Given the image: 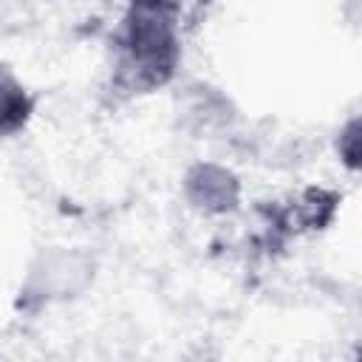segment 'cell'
Instances as JSON below:
<instances>
[{
  "mask_svg": "<svg viewBox=\"0 0 362 362\" xmlns=\"http://www.w3.org/2000/svg\"><path fill=\"white\" fill-rule=\"evenodd\" d=\"M178 62V3L127 0L116 40V85L127 93L161 88Z\"/></svg>",
  "mask_w": 362,
  "mask_h": 362,
  "instance_id": "1",
  "label": "cell"
},
{
  "mask_svg": "<svg viewBox=\"0 0 362 362\" xmlns=\"http://www.w3.org/2000/svg\"><path fill=\"white\" fill-rule=\"evenodd\" d=\"M187 195L204 212H226L238 201V181L223 167L201 164L187 175Z\"/></svg>",
  "mask_w": 362,
  "mask_h": 362,
  "instance_id": "2",
  "label": "cell"
},
{
  "mask_svg": "<svg viewBox=\"0 0 362 362\" xmlns=\"http://www.w3.org/2000/svg\"><path fill=\"white\" fill-rule=\"evenodd\" d=\"M28 110H31V102H28L25 90L11 76H6L0 71V139L14 133L25 122Z\"/></svg>",
  "mask_w": 362,
  "mask_h": 362,
  "instance_id": "3",
  "label": "cell"
}]
</instances>
